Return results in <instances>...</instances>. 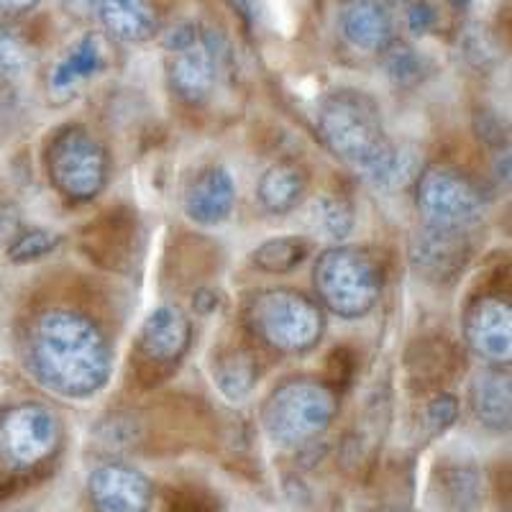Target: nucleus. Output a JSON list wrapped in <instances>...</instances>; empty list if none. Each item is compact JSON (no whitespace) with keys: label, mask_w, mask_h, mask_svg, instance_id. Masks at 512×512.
<instances>
[{"label":"nucleus","mask_w":512,"mask_h":512,"mask_svg":"<svg viewBox=\"0 0 512 512\" xmlns=\"http://www.w3.org/2000/svg\"><path fill=\"white\" fill-rule=\"evenodd\" d=\"M103 34L121 44H146L162 29L157 6L152 0H100L95 16Z\"/></svg>","instance_id":"nucleus-17"},{"label":"nucleus","mask_w":512,"mask_h":512,"mask_svg":"<svg viewBox=\"0 0 512 512\" xmlns=\"http://www.w3.org/2000/svg\"><path fill=\"white\" fill-rule=\"evenodd\" d=\"M308 192V169L303 164L282 159L264 169L256 185V200L269 216H287L300 208Z\"/></svg>","instance_id":"nucleus-19"},{"label":"nucleus","mask_w":512,"mask_h":512,"mask_svg":"<svg viewBox=\"0 0 512 512\" xmlns=\"http://www.w3.org/2000/svg\"><path fill=\"white\" fill-rule=\"evenodd\" d=\"M88 497L95 512H149L154 487L139 469L111 461L88 477Z\"/></svg>","instance_id":"nucleus-14"},{"label":"nucleus","mask_w":512,"mask_h":512,"mask_svg":"<svg viewBox=\"0 0 512 512\" xmlns=\"http://www.w3.org/2000/svg\"><path fill=\"white\" fill-rule=\"evenodd\" d=\"M377 512H408V510H395V507H387V510H377Z\"/></svg>","instance_id":"nucleus-37"},{"label":"nucleus","mask_w":512,"mask_h":512,"mask_svg":"<svg viewBox=\"0 0 512 512\" xmlns=\"http://www.w3.org/2000/svg\"><path fill=\"white\" fill-rule=\"evenodd\" d=\"M415 208L425 226L472 231L482 223L487 198L482 187L451 164H428L415 180Z\"/></svg>","instance_id":"nucleus-8"},{"label":"nucleus","mask_w":512,"mask_h":512,"mask_svg":"<svg viewBox=\"0 0 512 512\" xmlns=\"http://www.w3.org/2000/svg\"><path fill=\"white\" fill-rule=\"evenodd\" d=\"M472 3H474V0H448V6L454 8V11H459V13L469 11V8H472Z\"/></svg>","instance_id":"nucleus-35"},{"label":"nucleus","mask_w":512,"mask_h":512,"mask_svg":"<svg viewBox=\"0 0 512 512\" xmlns=\"http://www.w3.org/2000/svg\"><path fill=\"white\" fill-rule=\"evenodd\" d=\"M338 26L351 47L364 54H379L395 41V21L382 0H349Z\"/></svg>","instance_id":"nucleus-18"},{"label":"nucleus","mask_w":512,"mask_h":512,"mask_svg":"<svg viewBox=\"0 0 512 512\" xmlns=\"http://www.w3.org/2000/svg\"><path fill=\"white\" fill-rule=\"evenodd\" d=\"M169 512H216V500L203 489H177L167 500Z\"/></svg>","instance_id":"nucleus-28"},{"label":"nucleus","mask_w":512,"mask_h":512,"mask_svg":"<svg viewBox=\"0 0 512 512\" xmlns=\"http://www.w3.org/2000/svg\"><path fill=\"white\" fill-rule=\"evenodd\" d=\"M59 3H62V11L77 21H95L98 16L100 0H59Z\"/></svg>","instance_id":"nucleus-32"},{"label":"nucleus","mask_w":512,"mask_h":512,"mask_svg":"<svg viewBox=\"0 0 512 512\" xmlns=\"http://www.w3.org/2000/svg\"><path fill=\"white\" fill-rule=\"evenodd\" d=\"M164 54H167L169 90L190 108H200L213 98L223 70L231 62L226 39L218 31L203 26L187 44Z\"/></svg>","instance_id":"nucleus-9"},{"label":"nucleus","mask_w":512,"mask_h":512,"mask_svg":"<svg viewBox=\"0 0 512 512\" xmlns=\"http://www.w3.org/2000/svg\"><path fill=\"white\" fill-rule=\"evenodd\" d=\"M226 6L231 8L241 21H244L246 29H251V24H254V8H251V0H226Z\"/></svg>","instance_id":"nucleus-34"},{"label":"nucleus","mask_w":512,"mask_h":512,"mask_svg":"<svg viewBox=\"0 0 512 512\" xmlns=\"http://www.w3.org/2000/svg\"><path fill=\"white\" fill-rule=\"evenodd\" d=\"M41 0H0V24H13L18 18L29 16Z\"/></svg>","instance_id":"nucleus-31"},{"label":"nucleus","mask_w":512,"mask_h":512,"mask_svg":"<svg viewBox=\"0 0 512 512\" xmlns=\"http://www.w3.org/2000/svg\"><path fill=\"white\" fill-rule=\"evenodd\" d=\"M210 377L226 400L241 402L259 382V364L244 346H223L210 359Z\"/></svg>","instance_id":"nucleus-20"},{"label":"nucleus","mask_w":512,"mask_h":512,"mask_svg":"<svg viewBox=\"0 0 512 512\" xmlns=\"http://www.w3.org/2000/svg\"><path fill=\"white\" fill-rule=\"evenodd\" d=\"M379 67H382L384 77L390 80V85H395L397 90L418 88L433 72L431 59L402 39L390 41L379 52Z\"/></svg>","instance_id":"nucleus-21"},{"label":"nucleus","mask_w":512,"mask_h":512,"mask_svg":"<svg viewBox=\"0 0 512 512\" xmlns=\"http://www.w3.org/2000/svg\"><path fill=\"white\" fill-rule=\"evenodd\" d=\"M456 418H459V400H456L454 395H448V392H438V395L425 405V433H428V438L443 436V433L456 423Z\"/></svg>","instance_id":"nucleus-27"},{"label":"nucleus","mask_w":512,"mask_h":512,"mask_svg":"<svg viewBox=\"0 0 512 512\" xmlns=\"http://www.w3.org/2000/svg\"><path fill=\"white\" fill-rule=\"evenodd\" d=\"M305 223L320 239L346 241L356 226L354 205L338 195H318L305 205Z\"/></svg>","instance_id":"nucleus-22"},{"label":"nucleus","mask_w":512,"mask_h":512,"mask_svg":"<svg viewBox=\"0 0 512 512\" xmlns=\"http://www.w3.org/2000/svg\"><path fill=\"white\" fill-rule=\"evenodd\" d=\"M113 64V44L103 31L80 36L72 47L64 49L49 67L44 90L52 105H67L82 93V88L103 75Z\"/></svg>","instance_id":"nucleus-11"},{"label":"nucleus","mask_w":512,"mask_h":512,"mask_svg":"<svg viewBox=\"0 0 512 512\" xmlns=\"http://www.w3.org/2000/svg\"><path fill=\"white\" fill-rule=\"evenodd\" d=\"M338 415V392L326 379L292 377L264 400L262 428L280 448H308L326 436Z\"/></svg>","instance_id":"nucleus-4"},{"label":"nucleus","mask_w":512,"mask_h":512,"mask_svg":"<svg viewBox=\"0 0 512 512\" xmlns=\"http://www.w3.org/2000/svg\"><path fill=\"white\" fill-rule=\"evenodd\" d=\"M408 259L423 282L438 287L454 285L472 259L469 231H448L420 223L410 236Z\"/></svg>","instance_id":"nucleus-10"},{"label":"nucleus","mask_w":512,"mask_h":512,"mask_svg":"<svg viewBox=\"0 0 512 512\" xmlns=\"http://www.w3.org/2000/svg\"><path fill=\"white\" fill-rule=\"evenodd\" d=\"M44 164L54 190L75 205L98 198L111 180V154L82 123H67L54 131Z\"/></svg>","instance_id":"nucleus-7"},{"label":"nucleus","mask_w":512,"mask_h":512,"mask_svg":"<svg viewBox=\"0 0 512 512\" xmlns=\"http://www.w3.org/2000/svg\"><path fill=\"white\" fill-rule=\"evenodd\" d=\"M64 441L59 415L41 402L0 410V484L29 479L57 459Z\"/></svg>","instance_id":"nucleus-6"},{"label":"nucleus","mask_w":512,"mask_h":512,"mask_svg":"<svg viewBox=\"0 0 512 512\" xmlns=\"http://www.w3.org/2000/svg\"><path fill=\"white\" fill-rule=\"evenodd\" d=\"M464 54L466 59L477 67H482L492 54H495V47H492V39H489L487 31L482 26H469L464 31Z\"/></svg>","instance_id":"nucleus-30"},{"label":"nucleus","mask_w":512,"mask_h":512,"mask_svg":"<svg viewBox=\"0 0 512 512\" xmlns=\"http://www.w3.org/2000/svg\"><path fill=\"white\" fill-rule=\"evenodd\" d=\"M236 208V182L221 164H208L187 182L182 210L195 226L213 228L231 218Z\"/></svg>","instance_id":"nucleus-15"},{"label":"nucleus","mask_w":512,"mask_h":512,"mask_svg":"<svg viewBox=\"0 0 512 512\" xmlns=\"http://www.w3.org/2000/svg\"><path fill=\"white\" fill-rule=\"evenodd\" d=\"M29 369L44 390L85 400L103 390L113 372V346L85 313L52 308L29 331Z\"/></svg>","instance_id":"nucleus-1"},{"label":"nucleus","mask_w":512,"mask_h":512,"mask_svg":"<svg viewBox=\"0 0 512 512\" xmlns=\"http://www.w3.org/2000/svg\"><path fill=\"white\" fill-rule=\"evenodd\" d=\"M313 287L320 308L344 320H359L377 308L384 269L364 246L333 244L315 259Z\"/></svg>","instance_id":"nucleus-5"},{"label":"nucleus","mask_w":512,"mask_h":512,"mask_svg":"<svg viewBox=\"0 0 512 512\" xmlns=\"http://www.w3.org/2000/svg\"><path fill=\"white\" fill-rule=\"evenodd\" d=\"M31 52L21 36L11 34L6 26H0V80H18L29 70Z\"/></svg>","instance_id":"nucleus-26"},{"label":"nucleus","mask_w":512,"mask_h":512,"mask_svg":"<svg viewBox=\"0 0 512 512\" xmlns=\"http://www.w3.org/2000/svg\"><path fill=\"white\" fill-rule=\"evenodd\" d=\"M438 21H441V13H438V8L433 6L431 0H415V3L405 8V24H408V29L415 36L431 34L438 26Z\"/></svg>","instance_id":"nucleus-29"},{"label":"nucleus","mask_w":512,"mask_h":512,"mask_svg":"<svg viewBox=\"0 0 512 512\" xmlns=\"http://www.w3.org/2000/svg\"><path fill=\"white\" fill-rule=\"evenodd\" d=\"M192 308L198 315H210L221 308V295L216 290H198L192 297Z\"/></svg>","instance_id":"nucleus-33"},{"label":"nucleus","mask_w":512,"mask_h":512,"mask_svg":"<svg viewBox=\"0 0 512 512\" xmlns=\"http://www.w3.org/2000/svg\"><path fill=\"white\" fill-rule=\"evenodd\" d=\"M382 3L387 8H402V11H405V8H408L410 3H415V0H382Z\"/></svg>","instance_id":"nucleus-36"},{"label":"nucleus","mask_w":512,"mask_h":512,"mask_svg":"<svg viewBox=\"0 0 512 512\" xmlns=\"http://www.w3.org/2000/svg\"><path fill=\"white\" fill-rule=\"evenodd\" d=\"M192 344L190 315L177 305H159L146 315L136 338L141 369L152 367L169 374L185 359Z\"/></svg>","instance_id":"nucleus-13"},{"label":"nucleus","mask_w":512,"mask_h":512,"mask_svg":"<svg viewBox=\"0 0 512 512\" xmlns=\"http://www.w3.org/2000/svg\"><path fill=\"white\" fill-rule=\"evenodd\" d=\"M244 326L264 349L282 356L313 351L326 333V313L318 300L292 287H267L246 300Z\"/></svg>","instance_id":"nucleus-3"},{"label":"nucleus","mask_w":512,"mask_h":512,"mask_svg":"<svg viewBox=\"0 0 512 512\" xmlns=\"http://www.w3.org/2000/svg\"><path fill=\"white\" fill-rule=\"evenodd\" d=\"M310 254L308 241L300 236H280V239H269L251 251V262L256 269L267 274H287L305 262Z\"/></svg>","instance_id":"nucleus-23"},{"label":"nucleus","mask_w":512,"mask_h":512,"mask_svg":"<svg viewBox=\"0 0 512 512\" xmlns=\"http://www.w3.org/2000/svg\"><path fill=\"white\" fill-rule=\"evenodd\" d=\"M320 144L351 167L367 185L390 190L405 180V154L392 144L384 128L382 108L359 88L331 90L315 118Z\"/></svg>","instance_id":"nucleus-2"},{"label":"nucleus","mask_w":512,"mask_h":512,"mask_svg":"<svg viewBox=\"0 0 512 512\" xmlns=\"http://www.w3.org/2000/svg\"><path fill=\"white\" fill-rule=\"evenodd\" d=\"M441 489L446 495L443 505L454 512H477L482 505V482L474 469H446L441 474Z\"/></svg>","instance_id":"nucleus-24"},{"label":"nucleus","mask_w":512,"mask_h":512,"mask_svg":"<svg viewBox=\"0 0 512 512\" xmlns=\"http://www.w3.org/2000/svg\"><path fill=\"white\" fill-rule=\"evenodd\" d=\"M466 400L472 408L474 418L479 425L489 428L495 433L510 431L512 420V382L510 369L487 367L474 372L469 379V390H466Z\"/></svg>","instance_id":"nucleus-16"},{"label":"nucleus","mask_w":512,"mask_h":512,"mask_svg":"<svg viewBox=\"0 0 512 512\" xmlns=\"http://www.w3.org/2000/svg\"><path fill=\"white\" fill-rule=\"evenodd\" d=\"M62 244V236L49 228H26V231L13 233L8 244V262L13 264H31L39 259H47Z\"/></svg>","instance_id":"nucleus-25"},{"label":"nucleus","mask_w":512,"mask_h":512,"mask_svg":"<svg viewBox=\"0 0 512 512\" xmlns=\"http://www.w3.org/2000/svg\"><path fill=\"white\" fill-rule=\"evenodd\" d=\"M464 344L487 367L510 369L512 308L500 295H479L464 308Z\"/></svg>","instance_id":"nucleus-12"}]
</instances>
